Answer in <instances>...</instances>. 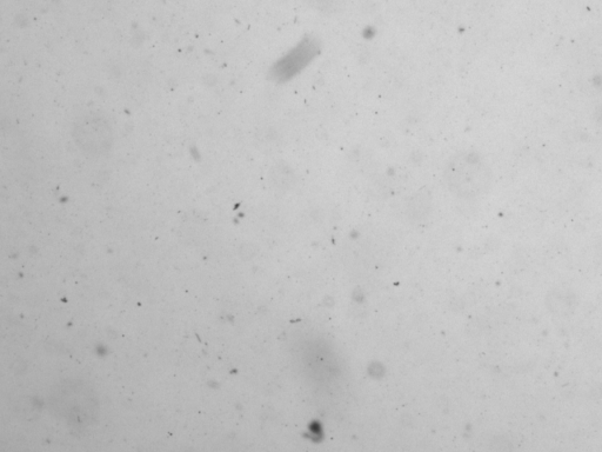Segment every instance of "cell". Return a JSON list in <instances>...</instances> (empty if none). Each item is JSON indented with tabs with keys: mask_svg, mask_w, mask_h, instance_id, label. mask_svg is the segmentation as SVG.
<instances>
[{
	"mask_svg": "<svg viewBox=\"0 0 602 452\" xmlns=\"http://www.w3.org/2000/svg\"><path fill=\"white\" fill-rule=\"evenodd\" d=\"M485 175L483 159L472 152H459L450 158L445 168L446 182L458 194L473 190L474 185L483 181Z\"/></svg>",
	"mask_w": 602,
	"mask_h": 452,
	"instance_id": "6da1fadb",
	"label": "cell"
},
{
	"mask_svg": "<svg viewBox=\"0 0 602 452\" xmlns=\"http://www.w3.org/2000/svg\"><path fill=\"white\" fill-rule=\"evenodd\" d=\"M73 137L79 148L92 156L106 154L112 144V132L105 119L97 116H86L75 123Z\"/></svg>",
	"mask_w": 602,
	"mask_h": 452,
	"instance_id": "7a4b0ae2",
	"label": "cell"
}]
</instances>
